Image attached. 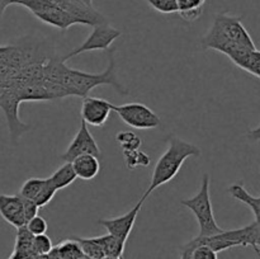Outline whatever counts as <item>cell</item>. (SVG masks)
Returning <instances> with one entry per match:
<instances>
[{
    "label": "cell",
    "mask_w": 260,
    "mask_h": 259,
    "mask_svg": "<svg viewBox=\"0 0 260 259\" xmlns=\"http://www.w3.org/2000/svg\"><path fill=\"white\" fill-rule=\"evenodd\" d=\"M116 50L108 53V66L102 73H85V71L71 69L65 65L61 57L53 55L46 65V80L63 89L66 96L88 95L94 88L99 85H111L114 90L122 95L128 94V89L124 88L117 78V62L114 58Z\"/></svg>",
    "instance_id": "obj_1"
},
{
    "label": "cell",
    "mask_w": 260,
    "mask_h": 259,
    "mask_svg": "<svg viewBox=\"0 0 260 259\" xmlns=\"http://www.w3.org/2000/svg\"><path fill=\"white\" fill-rule=\"evenodd\" d=\"M203 50H213L228 56L231 61L256 46L241 22L240 17L221 13L213 19L210 30L201 40Z\"/></svg>",
    "instance_id": "obj_2"
},
{
    "label": "cell",
    "mask_w": 260,
    "mask_h": 259,
    "mask_svg": "<svg viewBox=\"0 0 260 259\" xmlns=\"http://www.w3.org/2000/svg\"><path fill=\"white\" fill-rule=\"evenodd\" d=\"M198 156H201V149L197 145L185 141V140L177 136L170 137L168 149L157 159L154 170H152L150 185L141 197V200L145 201L156 188L161 187V185L167 184L170 180L174 179L188 157Z\"/></svg>",
    "instance_id": "obj_3"
},
{
    "label": "cell",
    "mask_w": 260,
    "mask_h": 259,
    "mask_svg": "<svg viewBox=\"0 0 260 259\" xmlns=\"http://www.w3.org/2000/svg\"><path fill=\"white\" fill-rule=\"evenodd\" d=\"M180 203L188 210L192 211L194 215L198 226H200V235L198 236H212L222 231L213 215L210 193V175L208 174L203 175L200 190L193 197L182 200Z\"/></svg>",
    "instance_id": "obj_4"
},
{
    "label": "cell",
    "mask_w": 260,
    "mask_h": 259,
    "mask_svg": "<svg viewBox=\"0 0 260 259\" xmlns=\"http://www.w3.org/2000/svg\"><path fill=\"white\" fill-rule=\"evenodd\" d=\"M260 235V229L256 222H251L250 225L244 228L235 229V230H222L220 234L212 236H197L189 244H205L212 248L213 250L220 251L235 248V246H254Z\"/></svg>",
    "instance_id": "obj_5"
},
{
    "label": "cell",
    "mask_w": 260,
    "mask_h": 259,
    "mask_svg": "<svg viewBox=\"0 0 260 259\" xmlns=\"http://www.w3.org/2000/svg\"><path fill=\"white\" fill-rule=\"evenodd\" d=\"M113 112L127 124L136 130L157 128L161 124L159 116L144 103H126L113 106Z\"/></svg>",
    "instance_id": "obj_6"
},
{
    "label": "cell",
    "mask_w": 260,
    "mask_h": 259,
    "mask_svg": "<svg viewBox=\"0 0 260 259\" xmlns=\"http://www.w3.org/2000/svg\"><path fill=\"white\" fill-rule=\"evenodd\" d=\"M119 37H121V30L112 27L108 22L96 24L94 25L93 30H91L90 35L86 37V40L84 41L83 43H80V46H78V47L74 48L73 51H70L68 55L61 57V60H62L63 62H66L68 60L80 55V53L90 52V51H98V50L99 51L108 50V48L112 46V43Z\"/></svg>",
    "instance_id": "obj_7"
},
{
    "label": "cell",
    "mask_w": 260,
    "mask_h": 259,
    "mask_svg": "<svg viewBox=\"0 0 260 259\" xmlns=\"http://www.w3.org/2000/svg\"><path fill=\"white\" fill-rule=\"evenodd\" d=\"M85 154H90L99 157L102 151L99 149V145L96 144L95 139H94L93 135L89 131L88 124L84 121H81L80 127H79L74 139L69 144L68 149L60 155V160H62L63 163H71L75 157Z\"/></svg>",
    "instance_id": "obj_8"
},
{
    "label": "cell",
    "mask_w": 260,
    "mask_h": 259,
    "mask_svg": "<svg viewBox=\"0 0 260 259\" xmlns=\"http://www.w3.org/2000/svg\"><path fill=\"white\" fill-rule=\"evenodd\" d=\"M114 104L98 96L86 95L81 102V121L93 127H103L113 112Z\"/></svg>",
    "instance_id": "obj_9"
},
{
    "label": "cell",
    "mask_w": 260,
    "mask_h": 259,
    "mask_svg": "<svg viewBox=\"0 0 260 259\" xmlns=\"http://www.w3.org/2000/svg\"><path fill=\"white\" fill-rule=\"evenodd\" d=\"M144 202V200H140L139 202H137L128 212L124 213V215L114 218H101V220H98V223L103 226V228L108 231V234L121 239L122 241L126 243L129 234H131L132 229H134L135 222H136L137 216H139L140 211H141L142 203Z\"/></svg>",
    "instance_id": "obj_10"
},
{
    "label": "cell",
    "mask_w": 260,
    "mask_h": 259,
    "mask_svg": "<svg viewBox=\"0 0 260 259\" xmlns=\"http://www.w3.org/2000/svg\"><path fill=\"white\" fill-rule=\"evenodd\" d=\"M0 216L19 229L25 226L27 220L24 215V200L20 195H0Z\"/></svg>",
    "instance_id": "obj_11"
},
{
    "label": "cell",
    "mask_w": 260,
    "mask_h": 259,
    "mask_svg": "<svg viewBox=\"0 0 260 259\" xmlns=\"http://www.w3.org/2000/svg\"><path fill=\"white\" fill-rule=\"evenodd\" d=\"M76 177L83 180H91L101 172V161L98 156L85 154L75 157L71 161Z\"/></svg>",
    "instance_id": "obj_12"
},
{
    "label": "cell",
    "mask_w": 260,
    "mask_h": 259,
    "mask_svg": "<svg viewBox=\"0 0 260 259\" xmlns=\"http://www.w3.org/2000/svg\"><path fill=\"white\" fill-rule=\"evenodd\" d=\"M228 190L229 193H230L231 197L238 200L239 202L245 203L246 206L250 207V210L253 211L254 216H255L256 225H258L260 229V196L259 197H255V196L250 195V193L244 188V185L239 184V183H236V184H231Z\"/></svg>",
    "instance_id": "obj_13"
},
{
    "label": "cell",
    "mask_w": 260,
    "mask_h": 259,
    "mask_svg": "<svg viewBox=\"0 0 260 259\" xmlns=\"http://www.w3.org/2000/svg\"><path fill=\"white\" fill-rule=\"evenodd\" d=\"M207 0H177L178 14L183 20L193 23L202 15Z\"/></svg>",
    "instance_id": "obj_14"
},
{
    "label": "cell",
    "mask_w": 260,
    "mask_h": 259,
    "mask_svg": "<svg viewBox=\"0 0 260 259\" xmlns=\"http://www.w3.org/2000/svg\"><path fill=\"white\" fill-rule=\"evenodd\" d=\"M76 178L78 177H76L75 172H74V168L71 165V163H63L58 169H56L48 177V180L55 187L56 190H61L73 184L76 180Z\"/></svg>",
    "instance_id": "obj_15"
},
{
    "label": "cell",
    "mask_w": 260,
    "mask_h": 259,
    "mask_svg": "<svg viewBox=\"0 0 260 259\" xmlns=\"http://www.w3.org/2000/svg\"><path fill=\"white\" fill-rule=\"evenodd\" d=\"M96 240L99 241L101 246L103 248L104 254H106V258H116V259L122 258L126 243L122 241L121 239L116 238V236L111 235V234H107V235L98 236Z\"/></svg>",
    "instance_id": "obj_16"
},
{
    "label": "cell",
    "mask_w": 260,
    "mask_h": 259,
    "mask_svg": "<svg viewBox=\"0 0 260 259\" xmlns=\"http://www.w3.org/2000/svg\"><path fill=\"white\" fill-rule=\"evenodd\" d=\"M233 62L236 66L243 69V70L248 71L249 74L260 79V51L256 50V48L243 53L236 60H234Z\"/></svg>",
    "instance_id": "obj_17"
},
{
    "label": "cell",
    "mask_w": 260,
    "mask_h": 259,
    "mask_svg": "<svg viewBox=\"0 0 260 259\" xmlns=\"http://www.w3.org/2000/svg\"><path fill=\"white\" fill-rule=\"evenodd\" d=\"M75 239L76 243L80 246L81 251H83L84 256L88 259H104L106 254H104L103 248L101 246L99 241L96 238H73Z\"/></svg>",
    "instance_id": "obj_18"
},
{
    "label": "cell",
    "mask_w": 260,
    "mask_h": 259,
    "mask_svg": "<svg viewBox=\"0 0 260 259\" xmlns=\"http://www.w3.org/2000/svg\"><path fill=\"white\" fill-rule=\"evenodd\" d=\"M46 179L47 178H29V179L25 180L22 184L19 190V195L23 198H27V200L35 201L36 197L40 195V192L42 190L43 185H45Z\"/></svg>",
    "instance_id": "obj_19"
},
{
    "label": "cell",
    "mask_w": 260,
    "mask_h": 259,
    "mask_svg": "<svg viewBox=\"0 0 260 259\" xmlns=\"http://www.w3.org/2000/svg\"><path fill=\"white\" fill-rule=\"evenodd\" d=\"M116 140L119 144V146H121L122 151L123 152H129V151H135V150H139L142 144V140L140 139L135 132H131V131L118 132L116 136Z\"/></svg>",
    "instance_id": "obj_20"
},
{
    "label": "cell",
    "mask_w": 260,
    "mask_h": 259,
    "mask_svg": "<svg viewBox=\"0 0 260 259\" xmlns=\"http://www.w3.org/2000/svg\"><path fill=\"white\" fill-rule=\"evenodd\" d=\"M183 250L189 251L190 259H218L217 251L213 250L212 248H210L208 245L205 244H184L182 246Z\"/></svg>",
    "instance_id": "obj_21"
},
{
    "label": "cell",
    "mask_w": 260,
    "mask_h": 259,
    "mask_svg": "<svg viewBox=\"0 0 260 259\" xmlns=\"http://www.w3.org/2000/svg\"><path fill=\"white\" fill-rule=\"evenodd\" d=\"M123 156H124V163H126V167L128 169L134 170L139 167H149L150 159L149 155L146 152L141 151V150H135V151H129V152H123Z\"/></svg>",
    "instance_id": "obj_22"
},
{
    "label": "cell",
    "mask_w": 260,
    "mask_h": 259,
    "mask_svg": "<svg viewBox=\"0 0 260 259\" xmlns=\"http://www.w3.org/2000/svg\"><path fill=\"white\" fill-rule=\"evenodd\" d=\"M52 249L53 244L50 236L46 235V234H42V235H33L32 250L36 255H48L52 251Z\"/></svg>",
    "instance_id": "obj_23"
},
{
    "label": "cell",
    "mask_w": 260,
    "mask_h": 259,
    "mask_svg": "<svg viewBox=\"0 0 260 259\" xmlns=\"http://www.w3.org/2000/svg\"><path fill=\"white\" fill-rule=\"evenodd\" d=\"M152 9L161 14H174L178 13L177 0H145Z\"/></svg>",
    "instance_id": "obj_24"
},
{
    "label": "cell",
    "mask_w": 260,
    "mask_h": 259,
    "mask_svg": "<svg viewBox=\"0 0 260 259\" xmlns=\"http://www.w3.org/2000/svg\"><path fill=\"white\" fill-rule=\"evenodd\" d=\"M56 192H57V190L55 189V187H53V185L51 184V182H50V180H48V178H47V179H46L45 185H43L42 190H41L40 195H38L37 197H36L35 202L37 203V206L40 208L41 207H45V206H47L48 203H50L51 201H52V198L55 197Z\"/></svg>",
    "instance_id": "obj_25"
},
{
    "label": "cell",
    "mask_w": 260,
    "mask_h": 259,
    "mask_svg": "<svg viewBox=\"0 0 260 259\" xmlns=\"http://www.w3.org/2000/svg\"><path fill=\"white\" fill-rule=\"evenodd\" d=\"M25 228L29 231L32 235H42V234H46L48 230V223L42 216L37 215L35 217L30 218L27 223H25Z\"/></svg>",
    "instance_id": "obj_26"
},
{
    "label": "cell",
    "mask_w": 260,
    "mask_h": 259,
    "mask_svg": "<svg viewBox=\"0 0 260 259\" xmlns=\"http://www.w3.org/2000/svg\"><path fill=\"white\" fill-rule=\"evenodd\" d=\"M24 200V215H25V220L28 221L30 220L32 217L38 215V210L40 207L37 206V203L32 200H27V198H23Z\"/></svg>",
    "instance_id": "obj_27"
},
{
    "label": "cell",
    "mask_w": 260,
    "mask_h": 259,
    "mask_svg": "<svg viewBox=\"0 0 260 259\" xmlns=\"http://www.w3.org/2000/svg\"><path fill=\"white\" fill-rule=\"evenodd\" d=\"M37 256L38 255H36V254L33 253H24V251L13 250L9 259H37Z\"/></svg>",
    "instance_id": "obj_28"
},
{
    "label": "cell",
    "mask_w": 260,
    "mask_h": 259,
    "mask_svg": "<svg viewBox=\"0 0 260 259\" xmlns=\"http://www.w3.org/2000/svg\"><path fill=\"white\" fill-rule=\"evenodd\" d=\"M246 136H248V139L251 140V141H260V124L258 127H255V128L250 130V131L246 134Z\"/></svg>",
    "instance_id": "obj_29"
},
{
    "label": "cell",
    "mask_w": 260,
    "mask_h": 259,
    "mask_svg": "<svg viewBox=\"0 0 260 259\" xmlns=\"http://www.w3.org/2000/svg\"><path fill=\"white\" fill-rule=\"evenodd\" d=\"M12 4H14V0H0V22H2L5 9Z\"/></svg>",
    "instance_id": "obj_30"
},
{
    "label": "cell",
    "mask_w": 260,
    "mask_h": 259,
    "mask_svg": "<svg viewBox=\"0 0 260 259\" xmlns=\"http://www.w3.org/2000/svg\"><path fill=\"white\" fill-rule=\"evenodd\" d=\"M78 2L83 3V4L88 5V7H93V0H78Z\"/></svg>",
    "instance_id": "obj_31"
},
{
    "label": "cell",
    "mask_w": 260,
    "mask_h": 259,
    "mask_svg": "<svg viewBox=\"0 0 260 259\" xmlns=\"http://www.w3.org/2000/svg\"><path fill=\"white\" fill-rule=\"evenodd\" d=\"M251 248L254 249V251H255V254H256V255H258V258L260 259V249H259V246L258 245H254V246H251Z\"/></svg>",
    "instance_id": "obj_32"
},
{
    "label": "cell",
    "mask_w": 260,
    "mask_h": 259,
    "mask_svg": "<svg viewBox=\"0 0 260 259\" xmlns=\"http://www.w3.org/2000/svg\"><path fill=\"white\" fill-rule=\"evenodd\" d=\"M256 245L260 246V235H259V238H258V241H256Z\"/></svg>",
    "instance_id": "obj_33"
}]
</instances>
